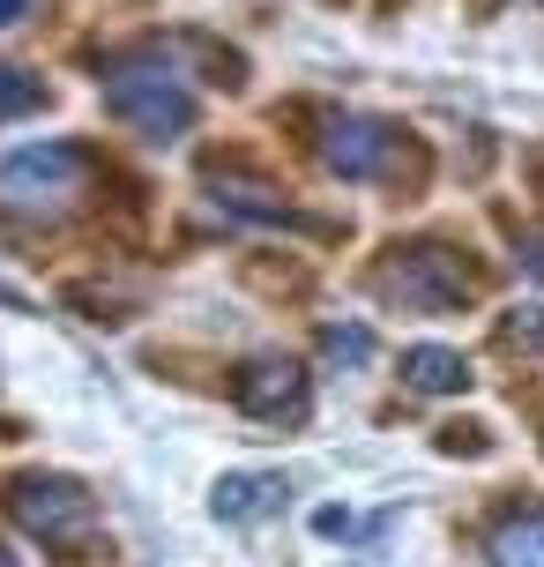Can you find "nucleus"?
<instances>
[{
    "label": "nucleus",
    "instance_id": "obj_1",
    "mask_svg": "<svg viewBox=\"0 0 544 567\" xmlns=\"http://www.w3.org/2000/svg\"><path fill=\"white\" fill-rule=\"evenodd\" d=\"M90 179H97L90 150H75V142H23V150L0 157V209H15V217H67L90 195Z\"/></svg>",
    "mask_w": 544,
    "mask_h": 567
},
{
    "label": "nucleus",
    "instance_id": "obj_2",
    "mask_svg": "<svg viewBox=\"0 0 544 567\" xmlns=\"http://www.w3.org/2000/svg\"><path fill=\"white\" fill-rule=\"evenodd\" d=\"M105 113L119 127H135L143 142H179L195 127V90L179 83L165 60H127L105 75Z\"/></svg>",
    "mask_w": 544,
    "mask_h": 567
},
{
    "label": "nucleus",
    "instance_id": "obj_3",
    "mask_svg": "<svg viewBox=\"0 0 544 567\" xmlns=\"http://www.w3.org/2000/svg\"><path fill=\"white\" fill-rule=\"evenodd\" d=\"M380 299H396L410 313H456L470 307V291H478V269L456 255V247H440V239H418V247H396V255L380 261Z\"/></svg>",
    "mask_w": 544,
    "mask_h": 567
},
{
    "label": "nucleus",
    "instance_id": "obj_4",
    "mask_svg": "<svg viewBox=\"0 0 544 567\" xmlns=\"http://www.w3.org/2000/svg\"><path fill=\"white\" fill-rule=\"evenodd\" d=\"M314 150H321V165L336 179H351V187H373V179H396L402 165H418L396 120H373V113H328Z\"/></svg>",
    "mask_w": 544,
    "mask_h": 567
},
{
    "label": "nucleus",
    "instance_id": "obj_5",
    "mask_svg": "<svg viewBox=\"0 0 544 567\" xmlns=\"http://www.w3.org/2000/svg\"><path fill=\"white\" fill-rule=\"evenodd\" d=\"M8 515H15L38 545H60V553H75V545L97 538V501H90L75 478H45V471L15 478L8 485Z\"/></svg>",
    "mask_w": 544,
    "mask_h": 567
},
{
    "label": "nucleus",
    "instance_id": "obj_6",
    "mask_svg": "<svg viewBox=\"0 0 544 567\" xmlns=\"http://www.w3.org/2000/svg\"><path fill=\"white\" fill-rule=\"evenodd\" d=\"M239 411L247 419H269V425H291L306 419V367L299 359H276V351H261V359H247L239 367Z\"/></svg>",
    "mask_w": 544,
    "mask_h": 567
},
{
    "label": "nucleus",
    "instance_id": "obj_7",
    "mask_svg": "<svg viewBox=\"0 0 544 567\" xmlns=\"http://www.w3.org/2000/svg\"><path fill=\"white\" fill-rule=\"evenodd\" d=\"M209 195L224 202L231 217H254V225H291V231H328L314 225V217H299L276 187H261V179H247V172H209Z\"/></svg>",
    "mask_w": 544,
    "mask_h": 567
},
{
    "label": "nucleus",
    "instance_id": "obj_8",
    "mask_svg": "<svg viewBox=\"0 0 544 567\" xmlns=\"http://www.w3.org/2000/svg\"><path fill=\"white\" fill-rule=\"evenodd\" d=\"M284 493H291L284 471H231L209 508H217V523H261V515L284 508Z\"/></svg>",
    "mask_w": 544,
    "mask_h": 567
},
{
    "label": "nucleus",
    "instance_id": "obj_9",
    "mask_svg": "<svg viewBox=\"0 0 544 567\" xmlns=\"http://www.w3.org/2000/svg\"><path fill=\"white\" fill-rule=\"evenodd\" d=\"M402 389H418V396H456V389H470V359L448 351V343H410V351H402Z\"/></svg>",
    "mask_w": 544,
    "mask_h": 567
},
{
    "label": "nucleus",
    "instance_id": "obj_10",
    "mask_svg": "<svg viewBox=\"0 0 544 567\" xmlns=\"http://www.w3.org/2000/svg\"><path fill=\"white\" fill-rule=\"evenodd\" d=\"M485 560L492 567H544V508H522L508 523H492Z\"/></svg>",
    "mask_w": 544,
    "mask_h": 567
},
{
    "label": "nucleus",
    "instance_id": "obj_11",
    "mask_svg": "<svg viewBox=\"0 0 544 567\" xmlns=\"http://www.w3.org/2000/svg\"><path fill=\"white\" fill-rule=\"evenodd\" d=\"M45 105V83L30 75V68H0V120H23Z\"/></svg>",
    "mask_w": 544,
    "mask_h": 567
},
{
    "label": "nucleus",
    "instance_id": "obj_12",
    "mask_svg": "<svg viewBox=\"0 0 544 567\" xmlns=\"http://www.w3.org/2000/svg\"><path fill=\"white\" fill-rule=\"evenodd\" d=\"M321 351H328L336 367H366V359H373V329H358V321H336V329H321Z\"/></svg>",
    "mask_w": 544,
    "mask_h": 567
},
{
    "label": "nucleus",
    "instance_id": "obj_13",
    "mask_svg": "<svg viewBox=\"0 0 544 567\" xmlns=\"http://www.w3.org/2000/svg\"><path fill=\"white\" fill-rule=\"evenodd\" d=\"M515 343H530V351H544V307L515 313Z\"/></svg>",
    "mask_w": 544,
    "mask_h": 567
},
{
    "label": "nucleus",
    "instance_id": "obj_14",
    "mask_svg": "<svg viewBox=\"0 0 544 567\" xmlns=\"http://www.w3.org/2000/svg\"><path fill=\"white\" fill-rule=\"evenodd\" d=\"M440 449H448V455L470 449V455H478V449H485V433H478V425H448V441H440Z\"/></svg>",
    "mask_w": 544,
    "mask_h": 567
},
{
    "label": "nucleus",
    "instance_id": "obj_15",
    "mask_svg": "<svg viewBox=\"0 0 544 567\" xmlns=\"http://www.w3.org/2000/svg\"><path fill=\"white\" fill-rule=\"evenodd\" d=\"M30 16V0H0V30H15Z\"/></svg>",
    "mask_w": 544,
    "mask_h": 567
},
{
    "label": "nucleus",
    "instance_id": "obj_16",
    "mask_svg": "<svg viewBox=\"0 0 544 567\" xmlns=\"http://www.w3.org/2000/svg\"><path fill=\"white\" fill-rule=\"evenodd\" d=\"M0 567H15V560H8V553H0Z\"/></svg>",
    "mask_w": 544,
    "mask_h": 567
}]
</instances>
